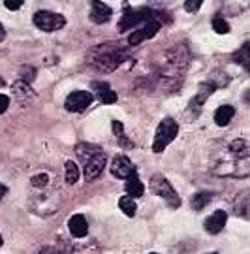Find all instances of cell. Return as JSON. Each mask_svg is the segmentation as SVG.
Segmentation results:
<instances>
[{
  "instance_id": "6da1fadb",
  "label": "cell",
  "mask_w": 250,
  "mask_h": 254,
  "mask_svg": "<svg viewBox=\"0 0 250 254\" xmlns=\"http://www.w3.org/2000/svg\"><path fill=\"white\" fill-rule=\"evenodd\" d=\"M209 170L222 177H249L250 151L247 139L216 143L209 156Z\"/></svg>"
},
{
  "instance_id": "7a4b0ae2",
  "label": "cell",
  "mask_w": 250,
  "mask_h": 254,
  "mask_svg": "<svg viewBox=\"0 0 250 254\" xmlns=\"http://www.w3.org/2000/svg\"><path fill=\"white\" fill-rule=\"evenodd\" d=\"M187 64H188L187 47L175 46L171 47V49H168L160 57L158 66H156V72H154L158 87H171V85H175L177 77H181L183 72H185Z\"/></svg>"
},
{
  "instance_id": "3957f363",
  "label": "cell",
  "mask_w": 250,
  "mask_h": 254,
  "mask_svg": "<svg viewBox=\"0 0 250 254\" xmlns=\"http://www.w3.org/2000/svg\"><path fill=\"white\" fill-rule=\"evenodd\" d=\"M75 154H77V158L83 164V173H85V179L87 181L96 179L100 173L104 172L107 156L100 147L90 145V143H77Z\"/></svg>"
},
{
  "instance_id": "277c9868",
  "label": "cell",
  "mask_w": 250,
  "mask_h": 254,
  "mask_svg": "<svg viewBox=\"0 0 250 254\" xmlns=\"http://www.w3.org/2000/svg\"><path fill=\"white\" fill-rule=\"evenodd\" d=\"M126 59H128L126 53L119 46L104 44V46L92 49V53L89 55V64L102 72H113Z\"/></svg>"
},
{
  "instance_id": "5b68a950",
  "label": "cell",
  "mask_w": 250,
  "mask_h": 254,
  "mask_svg": "<svg viewBox=\"0 0 250 254\" xmlns=\"http://www.w3.org/2000/svg\"><path fill=\"white\" fill-rule=\"evenodd\" d=\"M57 192L55 190H49V187L47 189H40L38 194H32L30 196V207L34 213L38 215H53L55 211H59V201H57Z\"/></svg>"
},
{
  "instance_id": "8992f818",
  "label": "cell",
  "mask_w": 250,
  "mask_h": 254,
  "mask_svg": "<svg viewBox=\"0 0 250 254\" xmlns=\"http://www.w3.org/2000/svg\"><path fill=\"white\" fill-rule=\"evenodd\" d=\"M179 134V125L175 119H162V123L156 128V134H154V141H152V151L154 153H162L166 147L170 145L171 141L177 137Z\"/></svg>"
},
{
  "instance_id": "52a82bcc",
  "label": "cell",
  "mask_w": 250,
  "mask_h": 254,
  "mask_svg": "<svg viewBox=\"0 0 250 254\" xmlns=\"http://www.w3.org/2000/svg\"><path fill=\"white\" fill-rule=\"evenodd\" d=\"M149 189H151L152 194H156L158 198H164V200L168 201V205H170V207L177 209L179 205H181V198L177 196L175 189L171 187V183L168 181L164 175H160V173H156V175H152L151 177Z\"/></svg>"
},
{
  "instance_id": "ba28073f",
  "label": "cell",
  "mask_w": 250,
  "mask_h": 254,
  "mask_svg": "<svg viewBox=\"0 0 250 254\" xmlns=\"http://www.w3.org/2000/svg\"><path fill=\"white\" fill-rule=\"evenodd\" d=\"M32 21H34L36 27L40 28V30H44V32H55V30L64 28V25H66L64 15L55 13V11H47V9H40V11H36Z\"/></svg>"
},
{
  "instance_id": "9c48e42d",
  "label": "cell",
  "mask_w": 250,
  "mask_h": 254,
  "mask_svg": "<svg viewBox=\"0 0 250 254\" xmlns=\"http://www.w3.org/2000/svg\"><path fill=\"white\" fill-rule=\"evenodd\" d=\"M156 11H152L149 8H137V9H128L123 13L121 17V23H119V30L121 32H126V30H132V28H137L139 25H143L145 21L154 15Z\"/></svg>"
},
{
  "instance_id": "30bf717a",
  "label": "cell",
  "mask_w": 250,
  "mask_h": 254,
  "mask_svg": "<svg viewBox=\"0 0 250 254\" xmlns=\"http://www.w3.org/2000/svg\"><path fill=\"white\" fill-rule=\"evenodd\" d=\"M158 13H154L149 21H145L143 25H139L137 28H134L132 30V34L128 36V44L130 46H139V44H143L145 40H149V38H152L158 30H160V19L156 17Z\"/></svg>"
},
{
  "instance_id": "8fae6325",
  "label": "cell",
  "mask_w": 250,
  "mask_h": 254,
  "mask_svg": "<svg viewBox=\"0 0 250 254\" xmlns=\"http://www.w3.org/2000/svg\"><path fill=\"white\" fill-rule=\"evenodd\" d=\"M94 100V96L90 94L89 91H73L66 96V102H64V108L71 111V113H79V111H85Z\"/></svg>"
},
{
  "instance_id": "7c38bea8",
  "label": "cell",
  "mask_w": 250,
  "mask_h": 254,
  "mask_svg": "<svg viewBox=\"0 0 250 254\" xmlns=\"http://www.w3.org/2000/svg\"><path fill=\"white\" fill-rule=\"evenodd\" d=\"M111 173L119 177V179H128L132 173H135V166L132 164V160L125 156V154H119L113 158L111 162Z\"/></svg>"
},
{
  "instance_id": "4fadbf2b",
  "label": "cell",
  "mask_w": 250,
  "mask_h": 254,
  "mask_svg": "<svg viewBox=\"0 0 250 254\" xmlns=\"http://www.w3.org/2000/svg\"><path fill=\"white\" fill-rule=\"evenodd\" d=\"M113 15V11L111 8L104 4V2H100V0H90V13L89 17L92 23H96V25H102V23H107L109 19Z\"/></svg>"
},
{
  "instance_id": "5bb4252c",
  "label": "cell",
  "mask_w": 250,
  "mask_h": 254,
  "mask_svg": "<svg viewBox=\"0 0 250 254\" xmlns=\"http://www.w3.org/2000/svg\"><path fill=\"white\" fill-rule=\"evenodd\" d=\"M228 222V213L226 211H214L211 217L205 220V230L209 234H220Z\"/></svg>"
},
{
  "instance_id": "9a60e30c",
  "label": "cell",
  "mask_w": 250,
  "mask_h": 254,
  "mask_svg": "<svg viewBox=\"0 0 250 254\" xmlns=\"http://www.w3.org/2000/svg\"><path fill=\"white\" fill-rule=\"evenodd\" d=\"M218 8L226 15H239L249 8V0H218Z\"/></svg>"
},
{
  "instance_id": "2e32d148",
  "label": "cell",
  "mask_w": 250,
  "mask_h": 254,
  "mask_svg": "<svg viewBox=\"0 0 250 254\" xmlns=\"http://www.w3.org/2000/svg\"><path fill=\"white\" fill-rule=\"evenodd\" d=\"M68 228L75 237H85L89 234V222L83 215H73L68 220Z\"/></svg>"
},
{
  "instance_id": "e0dca14e",
  "label": "cell",
  "mask_w": 250,
  "mask_h": 254,
  "mask_svg": "<svg viewBox=\"0 0 250 254\" xmlns=\"http://www.w3.org/2000/svg\"><path fill=\"white\" fill-rule=\"evenodd\" d=\"M233 117H235V108L230 106V104H224V106L216 108V111H214V123L218 127H228Z\"/></svg>"
},
{
  "instance_id": "ac0fdd59",
  "label": "cell",
  "mask_w": 250,
  "mask_h": 254,
  "mask_svg": "<svg viewBox=\"0 0 250 254\" xmlns=\"http://www.w3.org/2000/svg\"><path fill=\"white\" fill-rule=\"evenodd\" d=\"M92 87L96 89V94H98V100L106 106H111L117 102V92L109 89L107 83H92Z\"/></svg>"
},
{
  "instance_id": "d6986e66",
  "label": "cell",
  "mask_w": 250,
  "mask_h": 254,
  "mask_svg": "<svg viewBox=\"0 0 250 254\" xmlns=\"http://www.w3.org/2000/svg\"><path fill=\"white\" fill-rule=\"evenodd\" d=\"M126 194L130 196V198H139L143 196V192H145V187H143V183L139 181V177H137V173H132L128 179H126Z\"/></svg>"
},
{
  "instance_id": "ffe728a7",
  "label": "cell",
  "mask_w": 250,
  "mask_h": 254,
  "mask_svg": "<svg viewBox=\"0 0 250 254\" xmlns=\"http://www.w3.org/2000/svg\"><path fill=\"white\" fill-rule=\"evenodd\" d=\"M211 200H213L211 192H197L196 196L192 198V201H190V205H192L194 211H201V209H205L211 203Z\"/></svg>"
},
{
  "instance_id": "44dd1931",
  "label": "cell",
  "mask_w": 250,
  "mask_h": 254,
  "mask_svg": "<svg viewBox=\"0 0 250 254\" xmlns=\"http://www.w3.org/2000/svg\"><path fill=\"white\" fill-rule=\"evenodd\" d=\"M30 185H32V189H36V190L47 189V187L51 185V175L47 172L36 173V175H32V179H30Z\"/></svg>"
},
{
  "instance_id": "7402d4cb",
  "label": "cell",
  "mask_w": 250,
  "mask_h": 254,
  "mask_svg": "<svg viewBox=\"0 0 250 254\" xmlns=\"http://www.w3.org/2000/svg\"><path fill=\"white\" fill-rule=\"evenodd\" d=\"M119 207H121V211L125 213L126 217H134L137 213V205H135L134 198H130V196H123L119 200Z\"/></svg>"
},
{
  "instance_id": "603a6c76",
  "label": "cell",
  "mask_w": 250,
  "mask_h": 254,
  "mask_svg": "<svg viewBox=\"0 0 250 254\" xmlns=\"http://www.w3.org/2000/svg\"><path fill=\"white\" fill-rule=\"evenodd\" d=\"M64 179H66L68 185L77 183V179H79V168H77V164H73V162L64 164Z\"/></svg>"
},
{
  "instance_id": "cb8c5ba5",
  "label": "cell",
  "mask_w": 250,
  "mask_h": 254,
  "mask_svg": "<svg viewBox=\"0 0 250 254\" xmlns=\"http://www.w3.org/2000/svg\"><path fill=\"white\" fill-rule=\"evenodd\" d=\"M13 92H15V96H19L21 100H25V98H32L34 96V92L30 89V85L25 81H17L13 85Z\"/></svg>"
},
{
  "instance_id": "d4e9b609",
  "label": "cell",
  "mask_w": 250,
  "mask_h": 254,
  "mask_svg": "<svg viewBox=\"0 0 250 254\" xmlns=\"http://www.w3.org/2000/svg\"><path fill=\"white\" fill-rule=\"evenodd\" d=\"M113 132H115V137H119V141H121V143H123L125 147H134V141L126 139L125 132H123V123H119V121H113Z\"/></svg>"
},
{
  "instance_id": "484cf974",
  "label": "cell",
  "mask_w": 250,
  "mask_h": 254,
  "mask_svg": "<svg viewBox=\"0 0 250 254\" xmlns=\"http://www.w3.org/2000/svg\"><path fill=\"white\" fill-rule=\"evenodd\" d=\"M249 59H250V46L249 44H243V47L235 53V61L241 63L245 68H249Z\"/></svg>"
},
{
  "instance_id": "4316f807",
  "label": "cell",
  "mask_w": 250,
  "mask_h": 254,
  "mask_svg": "<svg viewBox=\"0 0 250 254\" xmlns=\"http://www.w3.org/2000/svg\"><path fill=\"white\" fill-rule=\"evenodd\" d=\"M213 28L216 34H228V32H230V25H228V21L222 17L213 19Z\"/></svg>"
},
{
  "instance_id": "83f0119b",
  "label": "cell",
  "mask_w": 250,
  "mask_h": 254,
  "mask_svg": "<svg viewBox=\"0 0 250 254\" xmlns=\"http://www.w3.org/2000/svg\"><path fill=\"white\" fill-rule=\"evenodd\" d=\"M201 4H203V0H187L185 2V9H187L188 13H196L197 9L201 8Z\"/></svg>"
},
{
  "instance_id": "f1b7e54d",
  "label": "cell",
  "mask_w": 250,
  "mask_h": 254,
  "mask_svg": "<svg viewBox=\"0 0 250 254\" xmlns=\"http://www.w3.org/2000/svg\"><path fill=\"white\" fill-rule=\"evenodd\" d=\"M21 77H23V79H21V81H25V83H30L32 81V79H34V70H32V68H30V66H28V68H23V70H21Z\"/></svg>"
},
{
  "instance_id": "f546056e",
  "label": "cell",
  "mask_w": 250,
  "mask_h": 254,
  "mask_svg": "<svg viewBox=\"0 0 250 254\" xmlns=\"http://www.w3.org/2000/svg\"><path fill=\"white\" fill-rule=\"evenodd\" d=\"M23 2L25 0H4V6L8 9H11V11H15V9H19L23 6Z\"/></svg>"
},
{
  "instance_id": "4dcf8cb0",
  "label": "cell",
  "mask_w": 250,
  "mask_h": 254,
  "mask_svg": "<svg viewBox=\"0 0 250 254\" xmlns=\"http://www.w3.org/2000/svg\"><path fill=\"white\" fill-rule=\"evenodd\" d=\"M8 108H9V98L6 96V94H0V115L6 113Z\"/></svg>"
},
{
  "instance_id": "1f68e13d",
  "label": "cell",
  "mask_w": 250,
  "mask_h": 254,
  "mask_svg": "<svg viewBox=\"0 0 250 254\" xmlns=\"http://www.w3.org/2000/svg\"><path fill=\"white\" fill-rule=\"evenodd\" d=\"M152 4H156V6H170V4H173L175 0H151Z\"/></svg>"
},
{
  "instance_id": "d6a6232c",
  "label": "cell",
  "mask_w": 250,
  "mask_h": 254,
  "mask_svg": "<svg viewBox=\"0 0 250 254\" xmlns=\"http://www.w3.org/2000/svg\"><path fill=\"white\" fill-rule=\"evenodd\" d=\"M36 254H55V249L53 247H45V249H42L40 253H36Z\"/></svg>"
},
{
  "instance_id": "836d02e7",
  "label": "cell",
  "mask_w": 250,
  "mask_h": 254,
  "mask_svg": "<svg viewBox=\"0 0 250 254\" xmlns=\"http://www.w3.org/2000/svg\"><path fill=\"white\" fill-rule=\"evenodd\" d=\"M4 38H6V28L2 27V23H0V42H4Z\"/></svg>"
},
{
  "instance_id": "e575fe53",
  "label": "cell",
  "mask_w": 250,
  "mask_h": 254,
  "mask_svg": "<svg viewBox=\"0 0 250 254\" xmlns=\"http://www.w3.org/2000/svg\"><path fill=\"white\" fill-rule=\"evenodd\" d=\"M4 194H6V187H4V185H0V200L4 198Z\"/></svg>"
},
{
  "instance_id": "d590c367",
  "label": "cell",
  "mask_w": 250,
  "mask_h": 254,
  "mask_svg": "<svg viewBox=\"0 0 250 254\" xmlns=\"http://www.w3.org/2000/svg\"><path fill=\"white\" fill-rule=\"evenodd\" d=\"M0 247H2V236H0Z\"/></svg>"
},
{
  "instance_id": "8d00e7d4",
  "label": "cell",
  "mask_w": 250,
  "mask_h": 254,
  "mask_svg": "<svg viewBox=\"0 0 250 254\" xmlns=\"http://www.w3.org/2000/svg\"><path fill=\"white\" fill-rule=\"evenodd\" d=\"M209 254H216V253H209Z\"/></svg>"
},
{
  "instance_id": "74e56055",
  "label": "cell",
  "mask_w": 250,
  "mask_h": 254,
  "mask_svg": "<svg viewBox=\"0 0 250 254\" xmlns=\"http://www.w3.org/2000/svg\"><path fill=\"white\" fill-rule=\"evenodd\" d=\"M151 254H158V253H151Z\"/></svg>"
}]
</instances>
